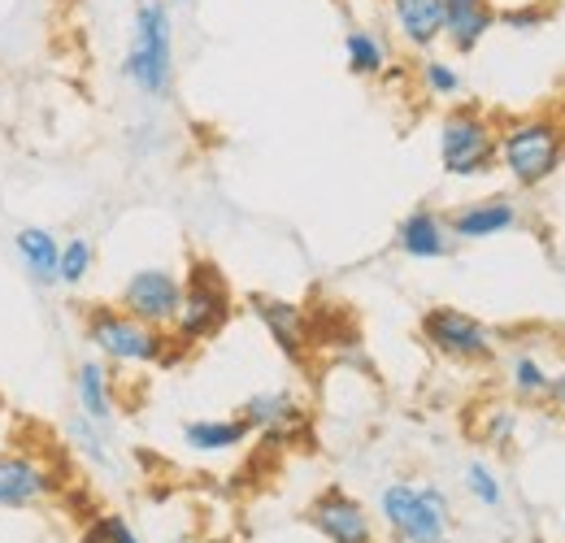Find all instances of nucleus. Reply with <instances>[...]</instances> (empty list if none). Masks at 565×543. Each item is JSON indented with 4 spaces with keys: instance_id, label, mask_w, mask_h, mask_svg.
Wrapping results in <instances>:
<instances>
[{
    "instance_id": "obj_36",
    "label": "nucleus",
    "mask_w": 565,
    "mask_h": 543,
    "mask_svg": "<svg viewBox=\"0 0 565 543\" xmlns=\"http://www.w3.org/2000/svg\"><path fill=\"white\" fill-rule=\"evenodd\" d=\"M0 422H4V396H0Z\"/></svg>"
},
{
    "instance_id": "obj_34",
    "label": "nucleus",
    "mask_w": 565,
    "mask_h": 543,
    "mask_svg": "<svg viewBox=\"0 0 565 543\" xmlns=\"http://www.w3.org/2000/svg\"><path fill=\"white\" fill-rule=\"evenodd\" d=\"M557 352H562V361H565V331L557 336Z\"/></svg>"
},
{
    "instance_id": "obj_12",
    "label": "nucleus",
    "mask_w": 565,
    "mask_h": 543,
    "mask_svg": "<svg viewBox=\"0 0 565 543\" xmlns=\"http://www.w3.org/2000/svg\"><path fill=\"white\" fill-rule=\"evenodd\" d=\"M305 522L327 543H379V526H374L370 509L356 500L353 491H344V487H327L309 504Z\"/></svg>"
},
{
    "instance_id": "obj_24",
    "label": "nucleus",
    "mask_w": 565,
    "mask_h": 543,
    "mask_svg": "<svg viewBox=\"0 0 565 543\" xmlns=\"http://www.w3.org/2000/svg\"><path fill=\"white\" fill-rule=\"evenodd\" d=\"M96 270V239L92 235H71L62 239V257H57V287L78 291Z\"/></svg>"
},
{
    "instance_id": "obj_1",
    "label": "nucleus",
    "mask_w": 565,
    "mask_h": 543,
    "mask_svg": "<svg viewBox=\"0 0 565 543\" xmlns=\"http://www.w3.org/2000/svg\"><path fill=\"white\" fill-rule=\"evenodd\" d=\"M565 166V114H509L495 127V170L518 192H540Z\"/></svg>"
},
{
    "instance_id": "obj_5",
    "label": "nucleus",
    "mask_w": 565,
    "mask_h": 543,
    "mask_svg": "<svg viewBox=\"0 0 565 543\" xmlns=\"http://www.w3.org/2000/svg\"><path fill=\"white\" fill-rule=\"evenodd\" d=\"M495 127H500V118L488 114L483 105H452L435 131L444 174L466 179V183L495 174Z\"/></svg>"
},
{
    "instance_id": "obj_29",
    "label": "nucleus",
    "mask_w": 565,
    "mask_h": 543,
    "mask_svg": "<svg viewBox=\"0 0 565 543\" xmlns=\"http://www.w3.org/2000/svg\"><path fill=\"white\" fill-rule=\"evenodd\" d=\"M379 83H383V87H405V83H414V66L392 57V62H387V70L379 74Z\"/></svg>"
},
{
    "instance_id": "obj_19",
    "label": "nucleus",
    "mask_w": 565,
    "mask_h": 543,
    "mask_svg": "<svg viewBox=\"0 0 565 543\" xmlns=\"http://www.w3.org/2000/svg\"><path fill=\"white\" fill-rule=\"evenodd\" d=\"M387 62H392V44H387L383 31H374V26H349L344 31V66L353 78L379 83Z\"/></svg>"
},
{
    "instance_id": "obj_15",
    "label": "nucleus",
    "mask_w": 565,
    "mask_h": 543,
    "mask_svg": "<svg viewBox=\"0 0 565 543\" xmlns=\"http://www.w3.org/2000/svg\"><path fill=\"white\" fill-rule=\"evenodd\" d=\"M392 35L409 53H435L444 44V0H383Z\"/></svg>"
},
{
    "instance_id": "obj_7",
    "label": "nucleus",
    "mask_w": 565,
    "mask_h": 543,
    "mask_svg": "<svg viewBox=\"0 0 565 543\" xmlns=\"http://www.w3.org/2000/svg\"><path fill=\"white\" fill-rule=\"evenodd\" d=\"M418 336L439 361H452V365H488L500 348L492 327L457 305H430L418 318Z\"/></svg>"
},
{
    "instance_id": "obj_16",
    "label": "nucleus",
    "mask_w": 565,
    "mask_h": 543,
    "mask_svg": "<svg viewBox=\"0 0 565 543\" xmlns=\"http://www.w3.org/2000/svg\"><path fill=\"white\" fill-rule=\"evenodd\" d=\"M74 413H83L87 422H96L100 430L114 435V422H118L114 365H105L100 356H87V361H78V370H74Z\"/></svg>"
},
{
    "instance_id": "obj_20",
    "label": "nucleus",
    "mask_w": 565,
    "mask_h": 543,
    "mask_svg": "<svg viewBox=\"0 0 565 543\" xmlns=\"http://www.w3.org/2000/svg\"><path fill=\"white\" fill-rule=\"evenodd\" d=\"M504 379H509V396L518 405H544L548 401V383H553V370L535 356V352H513L509 365H504Z\"/></svg>"
},
{
    "instance_id": "obj_14",
    "label": "nucleus",
    "mask_w": 565,
    "mask_h": 543,
    "mask_svg": "<svg viewBox=\"0 0 565 543\" xmlns=\"http://www.w3.org/2000/svg\"><path fill=\"white\" fill-rule=\"evenodd\" d=\"M396 253L409 262H448L457 253V239L448 231V217L430 204H418L396 226Z\"/></svg>"
},
{
    "instance_id": "obj_6",
    "label": "nucleus",
    "mask_w": 565,
    "mask_h": 543,
    "mask_svg": "<svg viewBox=\"0 0 565 543\" xmlns=\"http://www.w3.org/2000/svg\"><path fill=\"white\" fill-rule=\"evenodd\" d=\"M379 518L401 543H444L452 526V500L435 482H387L379 491Z\"/></svg>"
},
{
    "instance_id": "obj_32",
    "label": "nucleus",
    "mask_w": 565,
    "mask_h": 543,
    "mask_svg": "<svg viewBox=\"0 0 565 543\" xmlns=\"http://www.w3.org/2000/svg\"><path fill=\"white\" fill-rule=\"evenodd\" d=\"M483 4H492V0H444V18H452V13H470V9H483Z\"/></svg>"
},
{
    "instance_id": "obj_18",
    "label": "nucleus",
    "mask_w": 565,
    "mask_h": 543,
    "mask_svg": "<svg viewBox=\"0 0 565 543\" xmlns=\"http://www.w3.org/2000/svg\"><path fill=\"white\" fill-rule=\"evenodd\" d=\"M179 435H183V448L196 453V457H226V453H235L253 439V430L239 413H231V417H188L179 426Z\"/></svg>"
},
{
    "instance_id": "obj_4",
    "label": "nucleus",
    "mask_w": 565,
    "mask_h": 543,
    "mask_svg": "<svg viewBox=\"0 0 565 543\" xmlns=\"http://www.w3.org/2000/svg\"><path fill=\"white\" fill-rule=\"evenodd\" d=\"M231 318H235V291H231L226 274L217 270L210 257H192L183 270V296H179L170 336L192 352L201 343L217 340L231 327Z\"/></svg>"
},
{
    "instance_id": "obj_30",
    "label": "nucleus",
    "mask_w": 565,
    "mask_h": 543,
    "mask_svg": "<svg viewBox=\"0 0 565 543\" xmlns=\"http://www.w3.org/2000/svg\"><path fill=\"white\" fill-rule=\"evenodd\" d=\"M544 405L565 417V365L553 374V383H548V401H544Z\"/></svg>"
},
{
    "instance_id": "obj_25",
    "label": "nucleus",
    "mask_w": 565,
    "mask_h": 543,
    "mask_svg": "<svg viewBox=\"0 0 565 543\" xmlns=\"http://www.w3.org/2000/svg\"><path fill=\"white\" fill-rule=\"evenodd\" d=\"M553 13H557L553 0H518V4L495 9V26L509 35H540L553 22Z\"/></svg>"
},
{
    "instance_id": "obj_33",
    "label": "nucleus",
    "mask_w": 565,
    "mask_h": 543,
    "mask_svg": "<svg viewBox=\"0 0 565 543\" xmlns=\"http://www.w3.org/2000/svg\"><path fill=\"white\" fill-rule=\"evenodd\" d=\"M557 274L565 278V253H557Z\"/></svg>"
},
{
    "instance_id": "obj_23",
    "label": "nucleus",
    "mask_w": 565,
    "mask_h": 543,
    "mask_svg": "<svg viewBox=\"0 0 565 543\" xmlns=\"http://www.w3.org/2000/svg\"><path fill=\"white\" fill-rule=\"evenodd\" d=\"M74 457H83L92 470H114V453H109V430H100L96 422H87L83 413H74L66 422Z\"/></svg>"
},
{
    "instance_id": "obj_9",
    "label": "nucleus",
    "mask_w": 565,
    "mask_h": 543,
    "mask_svg": "<svg viewBox=\"0 0 565 543\" xmlns=\"http://www.w3.org/2000/svg\"><path fill=\"white\" fill-rule=\"evenodd\" d=\"M239 417L248 422V430L257 439H266L270 448H291L309 435L313 426V413L309 405L291 392V387H266V392H253L244 405H239Z\"/></svg>"
},
{
    "instance_id": "obj_17",
    "label": "nucleus",
    "mask_w": 565,
    "mask_h": 543,
    "mask_svg": "<svg viewBox=\"0 0 565 543\" xmlns=\"http://www.w3.org/2000/svg\"><path fill=\"white\" fill-rule=\"evenodd\" d=\"M9 244H13V257H18L22 274L31 278V287H40V291H53L57 287V257H62L57 231L31 222V226H18Z\"/></svg>"
},
{
    "instance_id": "obj_21",
    "label": "nucleus",
    "mask_w": 565,
    "mask_h": 543,
    "mask_svg": "<svg viewBox=\"0 0 565 543\" xmlns=\"http://www.w3.org/2000/svg\"><path fill=\"white\" fill-rule=\"evenodd\" d=\"M495 31V4L483 9H470V13H452L444 18V44L457 53V57H470L483 49V40Z\"/></svg>"
},
{
    "instance_id": "obj_2",
    "label": "nucleus",
    "mask_w": 565,
    "mask_h": 543,
    "mask_svg": "<svg viewBox=\"0 0 565 543\" xmlns=\"http://www.w3.org/2000/svg\"><path fill=\"white\" fill-rule=\"evenodd\" d=\"M122 83L152 100L166 105L174 92V4L170 0H136L131 4V40L118 62Z\"/></svg>"
},
{
    "instance_id": "obj_11",
    "label": "nucleus",
    "mask_w": 565,
    "mask_h": 543,
    "mask_svg": "<svg viewBox=\"0 0 565 543\" xmlns=\"http://www.w3.org/2000/svg\"><path fill=\"white\" fill-rule=\"evenodd\" d=\"M179 296H183V274L166 270V266H140L127 274L114 305L157 331H170L174 313H179Z\"/></svg>"
},
{
    "instance_id": "obj_13",
    "label": "nucleus",
    "mask_w": 565,
    "mask_h": 543,
    "mask_svg": "<svg viewBox=\"0 0 565 543\" xmlns=\"http://www.w3.org/2000/svg\"><path fill=\"white\" fill-rule=\"evenodd\" d=\"M448 217V231L457 244H483V239H495V235H509L522 226V204L509 192H495V196H479V201L457 204Z\"/></svg>"
},
{
    "instance_id": "obj_31",
    "label": "nucleus",
    "mask_w": 565,
    "mask_h": 543,
    "mask_svg": "<svg viewBox=\"0 0 565 543\" xmlns=\"http://www.w3.org/2000/svg\"><path fill=\"white\" fill-rule=\"evenodd\" d=\"M109 526H114V540L118 543H143L140 535H136V526H131L122 513H109Z\"/></svg>"
},
{
    "instance_id": "obj_10",
    "label": "nucleus",
    "mask_w": 565,
    "mask_h": 543,
    "mask_svg": "<svg viewBox=\"0 0 565 543\" xmlns=\"http://www.w3.org/2000/svg\"><path fill=\"white\" fill-rule=\"evenodd\" d=\"M248 313L262 322V331L270 336V343L279 348V356L287 365H296V370L309 365V356H313V313L305 305L253 291L248 296Z\"/></svg>"
},
{
    "instance_id": "obj_3",
    "label": "nucleus",
    "mask_w": 565,
    "mask_h": 543,
    "mask_svg": "<svg viewBox=\"0 0 565 543\" xmlns=\"http://www.w3.org/2000/svg\"><path fill=\"white\" fill-rule=\"evenodd\" d=\"M83 340L96 348V356L114 370H148V365H174L188 348L170 331H157L140 318H131L118 305H87L83 309Z\"/></svg>"
},
{
    "instance_id": "obj_28",
    "label": "nucleus",
    "mask_w": 565,
    "mask_h": 543,
    "mask_svg": "<svg viewBox=\"0 0 565 543\" xmlns=\"http://www.w3.org/2000/svg\"><path fill=\"white\" fill-rule=\"evenodd\" d=\"M78 543H118V540H114V526H109V513L92 518V522L83 526V535H78Z\"/></svg>"
},
{
    "instance_id": "obj_22",
    "label": "nucleus",
    "mask_w": 565,
    "mask_h": 543,
    "mask_svg": "<svg viewBox=\"0 0 565 543\" xmlns=\"http://www.w3.org/2000/svg\"><path fill=\"white\" fill-rule=\"evenodd\" d=\"M414 83L423 87L426 100H461V92H466V78H461L457 62H448V57H439V53L418 57Z\"/></svg>"
},
{
    "instance_id": "obj_35",
    "label": "nucleus",
    "mask_w": 565,
    "mask_h": 543,
    "mask_svg": "<svg viewBox=\"0 0 565 543\" xmlns=\"http://www.w3.org/2000/svg\"><path fill=\"white\" fill-rule=\"evenodd\" d=\"M170 4H183V9H192V4H196V0H170Z\"/></svg>"
},
{
    "instance_id": "obj_27",
    "label": "nucleus",
    "mask_w": 565,
    "mask_h": 543,
    "mask_svg": "<svg viewBox=\"0 0 565 543\" xmlns=\"http://www.w3.org/2000/svg\"><path fill=\"white\" fill-rule=\"evenodd\" d=\"M461 482H466V496H470L475 504H483V509H500V504H504V482H500V475H495L483 457L466 461Z\"/></svg>"
},
{
    "instance_id": "obj_37",
    "label": "nucleus",
    "mask_w": 565,
    "mask_h": 543,
    "mask_svg": "<svg viewBox=\"0 0 565 543\" xmlns=\"http://www.w3.org/2000/svg\"><path fill=\"white\" fill-rule=\"evenodd\" d=\"M444 543H448V540H444Z\"/></svg>"
},
{
    "instance_id": "obj_8",
    "label": "nucleus",
    "mask_w": 565,
    "mask_h": 543,
    "mask_svg": "<svg viewBox=\"0 0 565 543\" xmlns=\"http://www.w3.org/2000/svg\"><path fill=\"white\" fill-rule=\"evenodd\" d=\"M62 491V470L31 448H0V513L40 509Z\"/></svg>"
},
{
    "instance_id": "obj_26",
    "label": "nucleus",
    "mask_w": 565,
    "mask_h": 543,
    "mask_svg": "<svg viewBox=\"0 0 565 543\" xmlns=\"http://www.w3.org/2000/svg\"><path fill=\"white\" fill-rule=\"evenodd\" d=\"M518 426H522V417H518L513 405H483L479 408V422H475V435L488 448H509L518 439Z\"/></svg>"
}]
</instances>
